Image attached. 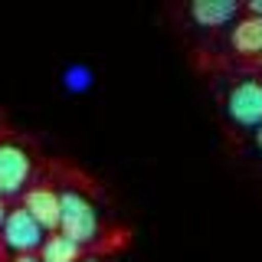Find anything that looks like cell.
I'll return each instance as SVG.
<instances>
[{
	"instance_id": "obj_1",
	"label": "cell",
	"mask_w": 262,
	"mask_h": 262,
	"mask_svg": "<svg viewBox=\"0 0 262 262\" xmlns=\"http://www.w3.org/2000/svg\"><path fill=\"white\" fill-rule=\"evenodd\" d=\"M59 233H66L69 239H76L79 246H89L98 239V213L92 207L85 193L79 190H62V223Z\"/></svg>"
},
{
	"instance_id": "obj_2",
	"label": "cell",
	"mask_w": 262,
	"mask_h": 262,
	"mask_svg": "<svg viewBox=\"0 0 262 262\" xmlns=\"http://www.w3.org/2000/svg\"><path fill=\"white\" fill-rule=\"evenodd\" d=\"M226 115L233 125L259 131L262 128V82L256 79L236 82L226 95Z\"/></svg>"
},
{
	"instance_id": "obj_3",
	"label": "cell",
	"mask_w": 262,
	"mask_h": 262,
	"mask_svg": "<svg viewBox=\"0 0 262 262\" xmlns=\"http://www.w3.org/2000/svg\"><path fill=\"white\" fill-rule=\"evenodd\" d=\"M0 239H4V246H7V249H13L16 256H33L36 249H43L46 229L39 226L23 207H16V210H10L4 229H0Z\"/></svg>"
},
{
	"instance_id": "obj_4",
	"label": "cell",
	"mask_w": 262,
	"mask_h": 262,
	"mask_svg": "<svg viewBox=\"0 0 262 262\" xmlns=\"http://www.w3.org/2000/svg\"><path fill=\"white\" fill-rule=\"evenodd\" d=\"M33 174V161L20 144L13 141H0V193L4 196H16L23 193L27 180Z\"/></svg>"
},
{
	"instance_id": "obj_5",
	"label": "cell",
	"mask_w": 262,
	"mask_h": 262,
	"mask_svg": "<svg viewBox=\"0 0 262 262\" xmlns=\"http://www.w3.org/2000/svg\"><path fill=\"white\" fill-rule=\"evenodd\" d=\"M23 210L36 220L46 233H59L62 223V193L53 187H30L23 196Z\"/></svg>"
},
{
	"instance_id": "obj_6",
	"label": "cell",
	"mask_w": 262,
	"mask_h": 262,
	"mask_svg": "<svg viewBox=\"0 0 262 262\" xmlns=\"http://www.w3.org/2000/svg\"><path fill=\"white\" fill-rule=\"evenodd\" d=\"M243 7L236 4V0H196L190 4V16L196 27L203 30H220L226 27V23H233L236 16H239Z\"/></svg>"
},
{
	"instance_id": "obj_7",
	"label": "cell",
	"mask_w": 262,
	"mask_h": 262,
	"mask_svg": "<svg viewBox=\"0 0 262 262\" xmlns=\"http://www.w3.org/2000/svg\"><path fill=\"white\" fill-rule=\"evenodd\" d=\"M229 46L239 56H262V16H239L229 33Z\"/></svg>"
},
{
	"instance_id": "obj_8",
	"label": "cell",
	"mask_w": 262,
	"mask_h": 262,
	"mask_svg": "<svg viewBox=\"0 0 262 262\" xmlns=\"http://www.w3.org/2000/svg\"><path fill=\"white\" fill-rule=\"evenodd\" d=\"M39 259L43 262H82L85 259V246L69 239L66 233H49L43 249H39Z\"/></svg>"
},
{
	"instance_id": "obj_9",
	"label": "cell",
	"mask_w": 262,
	"mask_h": 262,
	"mask_svg": "<svg viewBox=\"0 0 262 262\" xmlns=\"http://www.w3.org/2000/svg\"><path fill=\"white\" fill-rule=\"evenodd\" d=\"M62 85H66V92L82 95L92 85V69H89V66H69V69L62 72Z\"/></svg>"
},
{
	"instance_id": "obj_10",
	"label": "cell",
	"mask_w": 262,
	"mask_h": 262,
	"mask_svg": "<svg viewBox=\"0 0 262 262\" xmlns=\"http://www.w3.org/2000/svg\"><path fill=\"white\" fill-rule=\"evenodd\" d=\"M7 216H10V210H7V196L0 193V229H4V223H7Z\"/></svg>"
},
{
	"instance_id": "obj_11",
	"label": "cell",
	"mask_w": 262,
	"mask_h": 262,
	"mask_svg": "<svg viewBox=\"0 0 262 262\" xmlns=\"http://www.w3.org/2000/svg\"><path fill=\"white\" fill-rule=\"evenodd\" d=\"M246 10H249V13H256V16H262V0H252V4L246 7Z\"/></svg>"
},
{
	"instance_id": "obj_12",
	"label": "cell",
	"mask_w": 262,
	"mask_h": 262,
	"mask_svg": "<svg viewBox=\"0 0 262 262\" xmlns=\"http://www.w3.org/2000/svg\"><path fill=\"white\" fill-rule=\"evenodd\" d=\"M10 262H43V259H39V256H13Z\"/></svg>"
},
{
	"instance_id": "obj_13",
	"label": "cell",
	"mask_w": 262,
	"mask_h": 262,
	"mask_svg": "<svg viewBox=\"0 0 262 262\" xmlns=\"http://www.w3.org/2000/svg\"><path fill=\"white\" fill-rule=\"evenodd\" d=\"M256 147H259V151H262V128L256 131Z\"/></svg>"
},
{
	"instance_id": "obj_14",
	"label": "cell",
	"mask_w": 262,
	"mask_h": 262,
	"mask_svg": "<svg viewBox=\"0 0 262 262\" xmlns=\"http://www.w3.org/2000/svg\"><path fill=\"white\" fill-rule=\"evenodd\" d=\"M82 262H98V259H82Z\"/></svg>"
}]
</instances>
